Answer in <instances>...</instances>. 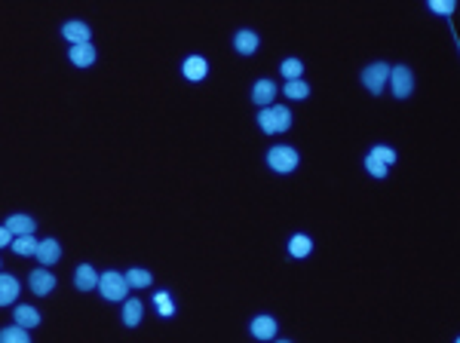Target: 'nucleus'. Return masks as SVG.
Here are the masks:
<instances>
[{"label":"nucleus","instance_id":"423d86ee","mask_svg":"<svg viewBox=\"0 0 460 343\" xmlns=\"http://www.w3.org/2000/svg\"><path fill=\"white\" fill-rule=\"evenodd\" d=\"M390 83H393V96L396 98H408L414 89V74L412 68L399 65V68H390Z\"/></svg>","mask_w":460,"mask_h":343},{"label":"nucleus","instance_id":"f3484780","mask_svg":"<svg viewBox=\"0 0 460 343\" xmlns=\"http://www.w3.org/2000/svg\"><path fill=\"white\" fill-rule=\"evenodd\" d=\"M71 61H74L77 68H89L92 61H96V46H92V43H77V46H71Z\"/></svg>","mask_w":460,"mask_h":343},{"label":"nucleus","instance_id":"a878e982","mask_svg":"<svg viewBox=\"0 0 460 343\" xmlns=\"http://www.w3.org/2000/svg\"><path fill=\"white\" fill-rule=\"evenodd\" d=\"M429 9H433V13L451 16V13H454V0H429Z\"/></svg>","mask_w":460,"mask_h":343},{"label":"nucleus","instance_id":"9b49d317","mask_svg":"<svg viewBox=\"0 0 460 343\" xmlns=\"http://www.w3.org/2000/svg\"><path fill=\"white\" fill-rule=\"evenodd\" d=\"M4 227L13 236H31L34 233V221H31V215H9Z\"/></svg>","mask_w":460,"mask_h":343},{"label":"nucleus","instance_id":"0eeeda50","mask_svg":"<svg viewBox=\"0 0 460 343\" xmlns=\"http://www.w3.org/2000/svg\"><path fill=\"white\" fill-rule=\"evenodd\" d=\"M28 282H31V291H34V295L46 297L49 291L56 288V276L49 273V270H44V267H40V270H31V279H28Z\"/></svg>","mask_w":460,"mask_h":343},{"label":"nucleus","instance_id":"f8f14e48","mask_svg":"<svg viewBox=\"0 0 460 343\" xmlns=\"http://www.w3.org/2000/svg\"><path fill=\"white\" fill-rule=\"evenodd\" d=\"M233 46H237L240 56L258 53V34H255V31H237V37H233Z\"/></svg>","mask_w":460,"mask_h":343},{"label":"nucleus","instance_id":"39448f33","mask_svg":"<svg viewBox=\"0 0 460 343\" xmlns=\"http://www.w3.org/2000/svg\"><path fill=\"white\" fill-rule=\"evenodd\" d=\"M396 163V150L384 148V144H377V148H372V153L365 157V169L374 175V178H387V165Z\"/></svg>","mask_w":460,"mask_h":343},{"label":"nucleus","instance_id":"f03ea898","mask_svg":"<svg viewBox=\"0 0 460 343\" xmlns=\"http://www.w3.org/2000/svg\"><path fill=\"white\" fill-rule=\"evenodd\" d=\"M267 165L273 172H280V175H289V172H295V165H298V150L289 148V144H282V148H270L267 150Z\"/></svg>","mask_w":460,"mask_h":343},{"label":"nucleus","instance_id":"2eb2a0df","mask_svg":"<svg viewBox=\"0 0 460 343\" xmlns=\"http://www.w3.org/2000/svg\"><path fill=\"white\" fill-rule=\"evenodd\" d=\"M74 285H77L80 291H92V288L98 285V273H96V270H92L89 264H80L77 273H74Z\"/></svg>","mask_w":460,"mask_h":343},{"label":"nucleus","instance_id":"4be33fe9","mask_svg":"<svg viewBox=\"0 0 460 343\" xmlns=\"http://www.w3.org/2000/svg\"><path fill=\"white\" fill-rule=\"evenodd\" d=\"M9 248H13L16 255H34L37 252V239H34V233H31V236H13Z\"/></svg>","mask_w":460,"mask_h":343},{"label":"nucleus","instance_id":"6ab92c4d","mask_svg":"<svg viewBox=\"0 0 460 343\" xmlns=\"http://www.w3.org/2000/svg\"><path fill=\"white\" fill-rule=\"evenodd\" d=\"M141 313H145V307H141V300H126V307H123V322H126V328H136L141 322Z\"/></svg>","mask_w":460,"mask_h":343},{"label":"nucleus","instance_id":"ddd939ff","mask_svg":"<svg viewBox=\"0 0 460 343\" xmlns=\"http://www.w3.org/2000/svg\"><path fill=\"white\" fill-rule=\"evenodd\" d=\"M252 334L258 340H273L276 337V319L273 316H258L252 319Z\"/></svg>","mask_w":460,"mask_h":343},{"label":"nucleus","instance_id":"4468645a","mask_svg":"<svg viewBox=\"0 0 460 343\" xmlns=\"http://www.w3.org/2000/svg\"><path fill=\"white\" fill-rule=\"evenodd\" d=\"M16 297H19V279L0 273V307L16 304Z\"/></svg>","mask_w":460,"mask_h":343},{"label":"nucleus","instance_id":"5701e85b","mask_svg":"<svg viewBox=\"0 0 460 343\" xmlns=\"http://www.w3.org/2000/svg\"><path fill=\"white\" fill-rule=\"evenodd\" d=\"M0 343H31V337H28V331H25V328L9 325V328L0 331Z\"/></svg>","mask_w":460,"mask_h":343},{"label":"nucleus","instance_id":"20e7f679","mask_svg":"<svg viewBox=\"0 0 460 343\" xmlns=\"http://www.w3.org/2000/svg\"><path fill=\"white\" fill-rule=\"evenodd\" d=\"M96 288H98L108 300H123V297L129 295L126 279H123V273H114V270H108L105 276H98V285H96Z\"/></svg>","mask_w":460,"mask_h":343},{"label":"nucleus","instance_id":"aec40b11","mask_svg":"<svg viewBox=\"0 0 460 343\" xmlns=\"http://www.w3.org/2000/svg\"><path fill=\"white\" fill-rule=\"evenodd\" d=\"M313 252V242H310V236H292L289 239V255L292 257H307V255H310Z\"/></svg>","mask_w":460,"mask_h":343},{"label":"nucleus","instance_id":"bb28decb","mask_svg":"<svg viewBox=\"0 0 460 343\" xmlns=\"http://www.w3.org/2000/svg\"><path fill=\"white\" fill-rule=\"evenodd\" d=\"M9 242H13V233H9L6 227H0V248H6Z\"/></svg>","mask_w":460,"mask_h":343},{"label":"nucleus","instance_id":"7ed1b4c3","mask_svg":"<svg viewBox=\"0 0 460 343\" xmlns=\"http://www.w3.org/2000/svg\"><path fill=\"white\" fill-rule=\"evenodd\" d=\"M387 80H390V65H387V61H374V65H368L362 71V83H365V89L372 92V96H381Z\"/></svg>","mask_w":460,"mask_h":343},{"label":"nucleus","instance_id":"6e6552de","mask_svg":"<svg viewBox=\"0 0 460 343\" xmlns=\"http://www.w3.org/2000/svg\"><path fill=\"white\" fill-rule=\"evenodd\" d=\"M273 98H276V83L273 80H258V83H255V89H252V101H255V105H258V108H270Z\"/></svg>","mask_w":460,"mask_h":343},{"label":"nucleus","instance_id":"c85d7f7f","mask_svg":"<svg viewBox=\"0 0 460 343\" xmlns=\"http://www.w3.org/2000/svg\"><path fill=\"white\" fill-rule=\"evenodd\" d=\"M276 343H289V340H276Z\"/></svg>","mask_w":460,"mask_h":343},{"label":"nucleus","instance_id":"a211bd4d","mask_svg":"<svg viewBox=\"0 0 460 343\" xmlns=\"http://www.w3.org/2000/svg\"><path fill=\"white\" fill-rule=\"evenodd\" d=\"M16 325L19 328H37L40 325V313L34 307H16Z\"/></svg>","mask_w":460,"mask_h":343},{"label":"nucleus","instance_id":"1a4fd4ad","mask_svg":"<svg viewBox=\"0 0 460 343\" xmlns=\"http://www.w3.org/2000/svg\"><path fill=\"white\" fill-rule=\"evenodd\" d=\"M34 257L40 261V267L56 264L58 257H61V245L56 242V239H44V242H37V252H34Z\"/></svg>","mask_w":460,"mask_h":343},{"label":"nucleus","instance_id":"b1692460","mask_svg":"<svg viewBox=\"0 0 460 343\" xmlns=\"http://www.w3.org/2000/svg\"><path fill=\"white\" fill-rule=\"evenodd\" d=\"M280 74L285 77V83H289V80H301V74H304L301 58H285V61H282V68H280Z\"/></svg>","mask_w":460,"mask_h":343},{"label":"nucleus","instance_id":"f257e3e1","mask_svg":"<svg viewBox=\"0 0 460 343\" xmlns=\"http://www.w3.org/2000/svg\"><path fill=\"white\" fill-rule=\"evenodd\" d=\"M258 123L261 129L267 135H276V132H285L292 126V111L285 105H270V108H261L258 111Z\"/></svg>","mask_w":460,"mask_h":343},{"label":"nucleus","instance_id":"393cba45","mask_svg":"<svg viewBox=\"0 0 460 343\" xmlns=\"http://www.w3.org/2000/svg\"><path fill=\"white\" fill-rule=\"evenodd\" d=\"M123 279H126V285H132V288H148L150 285V273L148 270H129V273H123Z\"/></svg>","mask_w":460,"mask_h":343},{"label":"nucleus","instance_id":"412c9836","mask_svg":"<svg viewBox=\"0 0 460 343\" xmlns=\"http://www.w3.org/2000/svg\"><path fill=\"white\" fill-rule=\"evenodd\" d=\"M282 92H285V98H292V101H304L307 96H310V86H307L304 80H289L282 86Z\"/></svg>","mask_w":460,"mask_h":343},{"label":"nucleus","instance_id":"cd10ccee","mask_svg":"<svg viewBox=\"0 0 460 343\" xmlns=\"http://www.w3.org/2000/svg\"><path fill=\"white\" fill-rule=\"evenodd\" d=\"M160 309H163V313H172V304H169L166 295H160Z\"/></svg>","mask_w":460,"mask_h":343},{"label":"nucleus","instance_id":"dca6fc26","mask_svg":"<svg viewBox=\"0 0 460 343\" xmlns=\"http://www.w3.org/2000/svg\"><path fill=\"white\" fill-rule=\"evenodd\" d=\"M61 34H65V40H71V46L89 43V25H83V22H68L61 28Z\"/></svg>","mask_w":460,"mask_h":343},{"label":"nucleus","instance_id":"9d476101","mask_svg":"<svg viewBox=\"0 0 460 343\" xmlns=\"http://www.w3.org/2000/svg\"><path fill=\"white\" fill-rule=\"evenodd\" d=\"M184 77L193 80V83H200V80H206L209 74V61L203 58V56H190V58H184Z\"/></svg>","mask_w":460,"mask_h":343}]
</instances>
